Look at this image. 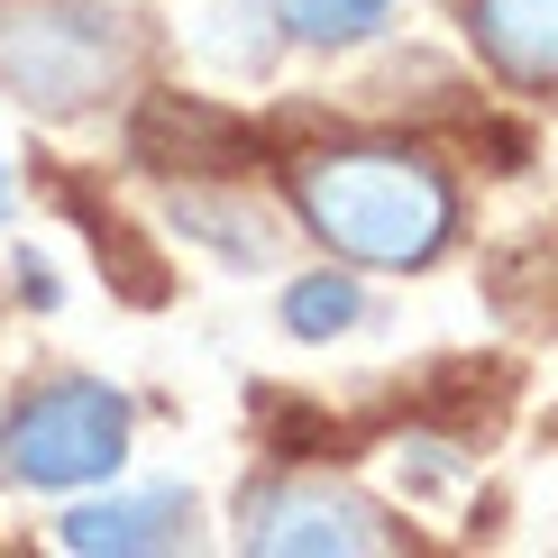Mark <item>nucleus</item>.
I'll use <instances>...</instances> for the list:
<instances>
[{"label": "nucleus", "mask_w": 558, "mask_h": 558, "mask_svg": "<svg viewBox=\"0 0 558 558\" xmlns=\"http://www.w3.org/2000/svg\"><path fill=\"white\" fill-rule=\"evenodd\" d=\"M293 202L312 239L357 266H430L458 229V193L430 156L403 147H320L293 166Z\"/></svg>", "instance_id": "obj_1"}, {"label": "nucleus", "mask_w": 558, "mask_h": 558, "mask_svg": "<svg viewBox=\"0 0 558 558\" xmlns=\"http://www.w3.org/2000/svg\"><path fill=\"white\" fill-rule=\"evenodd\" d=\"M129 83V28L101 0H0V92L37 120H74Z\"/></svg>", "instance_id": "obj_2"}, {"label": "nucleus", "mask_w": 558, "mask_h": 558, "mask_svg": "<svg viewBox=\"0 0 558 558\" xmlns=\"http://www.w3.org/2000/svg\"><path fill=\"white\" fill-rule=\"evenodd\" d=\"M129 458V403L110 385H46L19 393L0 422V476L64 495V485H101Z\"/></svg>", "instance_id": "obj_3"}, {"label": "nucleus", "mask_w": 558, "mask_h": 558, "mask_svg": "<svg viewBox=\"0 0 558 558\" xmlns=\"http://www.w3.org/2000/svg\"><path fill=\"white\" fill-rule=\"evenodd\" d=\"M239 541L247 549H284V558H357V549H385L393 531L366 495L348 485H320V476H284V485H247L239 495Z\"/></svg>", "instance_id": "obj_4"}, {"label": "nucleus", "mask_w": 558, "mask_h": 558, "mask_svg": "<svg viewBox=\"0 0 558 558\" xmlns=\"http://www.w3.org/2000/svg\"><path fill=\"white\" fill-rule=\"evenodd\" d=\"M193 541V495L156 485V495H101L64 513V549L74 558H137V549H183Z\"/></svg>", "instance_id": "obj_5"}, {"label": "nucleus", "mask_w": 558, "mask_h": 558, "mask_svg": "<svg viewBox=\"0 0 558 558\" xmlns=\"http://www.w3.org/2000/svg\"><path fill=\"white\" fill-rule=\"evenodd\" d=\"M468 28L504 83L558 92V0H468Z\"/></svg>", "instance_id": "obj_6"}, {"label": "nucleus", "mask_w": 558, "mask_h": 558, "mask_svg": "<svg viewBox=\"0 0 558 558\" xmlns=\"http://www.w3.org/2000/svg\"><path fill=\"white\" fill-rule=\"evenodd\" d=\"M275 19L302 46H366L393 19V0H275Z\"/></svg>", "instance_id": "obj_7"}, {"label": "nucleus", "mask_w": 558, "mask_h": 558, "mask_svg": "<svg viewBox=\"0 0 558 558\" xmlns=\"http://www.w3.org/2000/svg\"><path fill=\"white\" fill-rule=\"evenodd\" d=\"M284 330H293V339H339V330H357V284H348V275H302V284L284 293Z\"/></svg>", "instance_id": "obj_8"}, {"label": "nucleus", "mask_w": 558, "mask_h": 558, "mask_svg": "<svg viewBox=\"0 0 558 558\" xmlns=\"http://www.w3.org/2000/svg\"><path fill=\"white\" fill-rule=\"evenodd\" d=\"M0 220H10V174H0Z\"/></svg>", "instance_id": "obj_9"}]
</instances>
